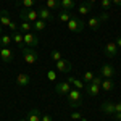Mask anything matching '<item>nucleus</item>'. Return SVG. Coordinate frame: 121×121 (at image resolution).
Segmentation results:
<instances>
[{"label": "nucleus", "instance_id": "1", "mask_svg": "<svg viewBox=\"0 0 121 121\" xmlns=\"http://www.w3.org/2000/svg\"><path fill=\"white\" fill-rule=\"evenodd\" d=\"M21 55H23V58H24V61L26 63H29V65H34L36 61H39V53L36 48H31V47H23L21 48Z\"/></svg>", "mask_w": 121, "mask_h": 121}, {"label": "nucleus", "instance_id": "2", "mask_svg": "<svg viewBox=\"0 0 121 121\" xmlns=\"http://www.w3.org/2000/svg\"><path fill=\"white\" fill-rule=\"evenodd\" d=\"M66 97H68V105L71 108H78L82 105V95H81V91H78V89H71Z\"/></svg>", "mask_w": 121, "mask_h": 121}, {"label": "nucleus", "instance_id": "3", "mask_svg": "<svg viewBox=\"0 0 121 121\" xmlns=\"http://www.w3.org/2000/svg\"><path fill=\"white\" fill-rule=\"evenodd\" d=\"M84 26H86V23H84L82 19L76 18V16H71V19L66 23V28L69 29V32H74V34H78V32H82Z\"/></svg>", "mask_w": 121, "mask_h": 121}, {"label": "nucleus", "instance_id": "4", "mask_svg": "<svg viewBox=\"0 0 121 121\" xmlns=\"http://www.w3.org/2000/svg\"><path fill=\"white\" fill-rule=\"evenodd\" d=\"M23 42L26 47H31V48H37L39 47V36L37 32H26L23 34Z\"/></svg>", "mask_w": 121, "mask_h": 121}, {"label": "nucleus", "instance_id": "5", "mask_svg": "<svg viewBox=\"0 0 121 121\" xmlns=\"http://www.w3.org/2000/svg\"><path fill=\"white\" fill-rule=\"evenodd\" d=\"M19 18H21V21H29V23H34V21L39 18L37 10H32V8L21 10V11H19Z\"/></svg>", "mask_w": 121, "mask_h": 121}, {"label": "nucleus", "instance_id": "6", "mask_svg": "<svg viewBox=\"0 0 121 121\" xmlns=\"http://www.w3.org/2000/svg\"><path fill=\"white\" fill-rule=\"evenodd\" d=\"M100 76H102L103 79H113L115 76H116V69L113 68L112 65H103L100 66Z\"/></svg>", "mask_w": 121, "mask_h": 121}, {"label": "nucleus", "instance_id": "7", "mask_svg": "<svg viewBox=\"0 0 121 121\" xmlns=\"http://www.w3.org/2000/svg\"><path fill=\"white\" fill-rule=\"evenodd\" d=\"M55 66H56V71L61 73V74H68V73L71 71V63H69L68 60H65V58L55 61Z\"/></svg>", "mask_w": 121, "mask_h": 121}, {"label": "nucleus", "instance_id": "8", "mask_svg": "<svg viewBox=\"0 0 121 121\" xmlns=\"http://www.w3.org/2000/svg\"><path fill=\"white\" fill-rule=\"evenodd\" d=\"M73 89V86L68 82V81H63V82H58L55 86V92L58 94V95H61V97H65V95H68V92Z\"/></svg>", "mask_w": 121, "mask_h": 121}, {"label": "nucleus", "instance_id": "9", "mask_svg": "<svg viewBox=\"0 0 121 121\" xmlns=\"http://www.w3.org/2000/svg\"><path fill=\"white\" fill-rule=\"evenodd\" d=\"M37 15H39V18L44 19L45 23H52V21H53L52 10H48L47 7H39V8H37Z\"/></svg>", "mask_w": 121, "mask_h": 121}, {"label": "nucleus", "instance_id": "10", "mask_svg": "<svg viewBox=\"0 0 121 121\" xmlns=\"http://www.w3.org/2000/svg\"><path fill=\"white\" fill-rule=\"evenodd\" d=\"M103 55L107 56V58H115V56L118 55V47L115 42H108L107 45L103 47Z\"/></svg>", "mask_w": 121, "mask_h": 121}, {"label": "nucleus", "instance_id": "11", "mask_svg": "<svg viewBox=\"0 0 121 121\" xmlns=\"http://www.w3.org/2000/svg\"><path fill=\"white\" fill-rule=\"evenodd\" d=\"M0 58L5 63H11L13 61V52L10 50L8 47H0Z\"/></svg>", "mask_w": 121, "mask_h": 121}, {"label": "nucleus", "instance_id": "12", "mask_svg": "<svg viewBox=\"0 0 121 121\" xmlns=\"http://www.w3.org/2000/svg\"><path fill=\"white\" fill-rule=\"evenodd\" d=\"M84 89H86L87 95H91V97H97V95H99V92L102 91V89H100V86H95V84H92V82H87Z\"/></svg>", "mask_w": 121, "mask_h": 121}, {"label": "nucleus", "instance_id": "13", "mask_svg": "<svg viewBox=\"0 0 121 121\" xmlns=\"http://www.w3.org/2000/svg\"><path fill=\"white\" fill-rule=\"evenodd\" d=\"M29 82H31L29 74H26V73H18L16 74V84H18L19 87H26Z\"/></svg>", "mask_w": 121, "mask_h": 121}, {"label": "nucleus", "instance_id": "14", "mask_svg": "<svg viewBox=\"0 0 121 121\" xmlns=\"http://www.w3.org/2000/svg\"><path fill=\"white\" fill-rule=\"evenodd\" d=\"M100 110H102V113H105V115H113V113H115V103L110 102V100H107V102H103L102 105H100Z\"/></svg>", "mask_w": 121, "mask_h": 121}, {"label": "nucleus", "instance_id": "15", "mask_svg": "<svg viewBox=\"0 0 121 121\" xmlns=\"http://www.w3.org/2000/svg\"><path fill=\"white\" fill-rule=\"evenodd\" d=\"M66 81L73 86V89H78V91H81V89H84V87H86L84 81L78 79V78H73V76H68V79H66Z\"/></svg>", "mask_w": 121, "mask_h": 121}, {"label": "nucleus", "instance_id": "16", "mask_svg": "<svg viewBox=\"0 0 121 121\" xmlns=\"http://www.w3.org/2000/svg\"><path fill=\"white\" fill-rule=\"evenodd\" d=\"M40 118H42V113H40V110H37V108L29 110V113L26 115V120L28 121H40Z\"/></svg>", "mask_w": 121, "mask_h": 121}, {"label": "nucleus", "instance_id": "17", "mask_svg": "<svg viewBox=\"0 0 121 121\" xmlns=\"http://www.w3.org/2000/svg\"><path fill=\"white\" fill-rule=\"evenodd\" d=\"M11 40H13L19 48L24 47V42H23V32H21V31H15V32L11 34Z\"/></svg>", "mask_w": 121, "mask_h": 121}, {"label": "nucleus", "instance_id": "18", "mask_svg": "<svg viewBox=\"0 0 121 121\" xmlns=\"http://www.w3.org/2000/svg\"><path fill=\"white\" fill-rule=\"evenodd\" d=\"M10 23H11L10 13L7 10H0V24H2V26H8Z\"/></svg>", "mask_w": 121, "mask_h": 121}, {"label": "nucleus", "instance_id": "19", "mask_svg": "<svg viewBox=\"0 0 121 121\" xmlns=\"http://www.w3.org/2000/svg\"><path fill=\"white\" fill-rule=\"evenodd\" d=\"M74 7H76L74 0H60V8L61 10L71 11V10H74Z\"/></svg>", "mask_w": 121, "mask_h": 121}, {"label": "nucleus", "instance_id": "20", "mask_svg": "<svg viewBox=\"0 0 121 121\" xmlns=\"http://www.w3.org/2000/svg\"><path fill=\"white\" fill-rule=\"evenodd\" d=\"M45 28H47V23L44 21V19H40V18H37L34 23H32V29H34L36 32H40V31H44Z\"/></svg>", "mask_w": 121, "mask_h": 121}, {"label": "nucleus", "instance_id": "21", "mask_svg": "<svg viewBox=\"0 0 121 121\" xmlns=\"http://www.w3.org/2000/svg\"><path fill=\"white\" fill-rule=\"evenodd\" d=\"M100 89H103L105 92H110L115 89V82H113V79H103L102 84H100Z\"/></svg>", "mask_w": 121, "mask_h": 121}, {"label": "nucleus", "instance_id": "22", "mask_svg": "<svg viewBox=\"0 0 121 121\" xmlns=\"http://www.w3.org/2000/svg\"><path fill=\"white\" fill-rule=\"evenodd\" d=\"M92 3H89V2H84L82 5H79V8H78V11H79V15H87V13H89V11H91V10H92Z\"/></svg>", "mask_w": 121, "mask_h": 121}, {"label": "nucleus", "instance_id": "23", "mask_svg": "<svg viewBox=\"0 0 121 121\" xmlns=\"http://www.w3.org/2000/svg\"><path fill=\"white\" fill-rule=\"evenodd\" d=\"M87 24H89V28L92 29V31H99V29H100V26H102V23L99 21V18H97V16L91 18L89 21H87Z\"/></svg>", "mask_w": 121, "mask_h": 121}, {"label": "nucleus", "instance_id": "24", "mask_svg": "<svg viewBox=\"0 0 121 121\" xmlns=\"http://www.w3.org/2000/svg\"><path fill=\"white\" fill-rule=\"evenodd\" d=\"M18 31H21L23 34L31 32V31H32V23H29V21H23V23L18 26Z\"/></svg>", "mask_w": 121, "mask_h": 121}, {"label": "nucleus", "instance_id": "25", "mask_svg": "<svg viewBox=\"0 0 121 121\" xmlns=\"http://www.w3.org/2000/svg\"><path fill=\"white\" fill-rule=\"evenodd\" d=\"M71 13L69 11H66V10H60V13H58V19L61 21V23H68L69 19H71Z\"/></svg>", "mask_w": 121, "mask_h": 121}, {"label": "nucleus", "instance_id": "26", "mask_svg": "<svg viewBox=\"0 0 121 121\" xmlns=\"http://www.w3.org/2000/svg\"><path fill=\"white\" fill-rule=\"evenodd\" d=\"M11 44V36L10 34H2L0 36V47H10Z\"/></svg>", "mask_w": 121, "mask_h": 121}, {"label": "nucleus", "instance_id": "27", "mask_svg": "<svg viewBox=\"0 0 121 121\" xmlns=\"http://www.w3.org/2000/svg\"><path fill=\"white\" fill-rule=\"evenodd\" d=\"M45 7L48 10H60V0H47Z\"/></svg>", "mask_w": 121, "mask_h": 121}, {"label": "nucleus", "instance_id": "28", "mask_svg": "<svg viewBox=\"0 0 121 121\" xmlns=\"http://www.w3.org/2000/svg\"><path fill=\"white\" fill-rule=\"evenodd\" d=\"M36 2H37V0H19L16 5H21V7H24V8H32V7L36 5Z\"/></svg>", "mask_w": 121, "mask_h": 121}, {"label": "nucleus", "instance_id": "29", "mask_svg": "<svg viewBox=\"0 0 121 121\" xmlns=\"http://www.w3.org/2000/svg\"><path fill=\"white\" fill-rule=\"evenodd\" d=\"M94 76H95V74H94L92 71H86V73H82V81L86 84H87V82H92Z\"/></svg>", "mask_w": 121, "mask_h": 121}, {"label": "nucleus", "instance_id": "30", "mask_svg": "<svg viewBox=\"0 0 121 121\" xmlns=\"http://www.w3.org/2000/svg\"><path fill=\"white\" fill-rule=\"evenodd\" d=\"M100 7H102V10H110L113 7V3H112V0H100Z\"/></svg>", "mask_w": 121, "mask_h": 121}, {"label": "nucleus", "instance_id": "31", "mask_svg": "<svg viewBox=\"0 0 121 121\" xmlns=\"http://www.w3.org/2000/svg\"><path fill=\"white\" fill-rule=\"evenodd\" d=\"M50 58H52V61H58V60H61L63 56H61V52H60V50H52Z\"/></svg>", "mask_w": 121, "mask_h": 121}, {"label": "nucleus", "instance_id": "32", "mask_svg": "<svg viewBox=\"0 0 121 121\" xmlns=\"http://www.w3.org/2000/svg\"><path fill=\"white\" fill-rule=\"evenodd\" d=\"M47 79H48L50 82H53V81L56 79V73L52 71V69H48V71H47Z\"/></svg>", "mask_w": 121, "mask_h": 121}, {"label": "nucleus", "instance_id": "33", "mask_svg": "<svg viewBox=\"0 0 121 121\" xmlns=\"http://www.w3.org/2000/svg\"><path fill=\"white\" fill-rule=\"evenodd\" d=\"M102 81H103V78L100 74H95L94 76V79H92V84H95V86H100L102 84Z\"/></svg>", "mask_w": 121, "mask_h": 121}, {"label": "nucleus", "instance_id": "34", "mask_svg": "<svg viewBox=\"0 0 121 121\" xmlns=\"http://www.w3.org/2000/svg\"><path fill=\"white\" fill-rule=\"evenodd\" d=\"M97 18H99L100 23H105V21H108V13H107V11H103V13H100Z\"/></svg>", "mask_w": 121, "mask_h": 121}, {"label": "nucleus", "instance_id": "35", "mask_svg": "<svg viewBox=\"0 0 121 121\" xmlns=\"http://www.w3.org/2000/svg\"><path fill=\"white\" fill-rule=\"evenodd\" d=\"M8 28H10V31H11V32H15V31H18V24L11 21V23L8 24Z\"/></svg>", "mask_w": 121, "mask_h": 121}, {"label": "nucleus", "instance_id": "36", "mask_svg": "<svg viewBox=\"0 0 121 121\" xmlns=\"http://www.w3.org/2000/svg\"><path fill=\"white\" fill-rule=\"evenodd\" d=\"M81 113H71V120H81Z\"/></svg>", "mask_w": 121, "mask_h": 121}, {"label": "nucleus", "instance_id": "37", "mask_svg": "<svg viewBox=\"0 0 121 121\" xmlns=\"http://www.w3.org/2000/svg\"><path fill=\"white\" fill-rule=\"evenodd\" d=\"M112 116H113V118H115L116 121H121V113H120V112H115Z\"/></svg>", "mask_w": 121, "mask_h": 121}, {"label": "nucleus", "instance_id": "38", "mask_svg": "<svg viewBox=\"0 0 121 121\" xmlns=\"http://www.w3.org/2000/svg\"><path fill=\"white\" fill-rule=\"evenodd\" d=\"M115 112H120V113H121V100L115 103Z\"/></svg>", "mask_w": 121, "mask_h": 121}, {"label": "nucleus", "instance_id": "39", "mask_svg": "<svg viewBox=\"0 0 121 121\" xmlns=\"http://www.w3.org/2000/svg\"><path fill=\"white\" fill-rule=\"evenodd\" d=\"M40 121H52V118H50L48 115H42V118H40Z\"/></svg>", "mask_w": 121, "mask_h": 121}, {"label": "nucleus", "instance_id": "40", "mask_svg": "<svg viewBox=\"0 0 121 121\" xmlns=\"http://www.w3.org/2000/svg\"><path fill=\"white\" fill-rule=\"evenodd\" d=\"M115 44H116V47H118V48H121V36H118V37H116V42H115Z\"/></svg>", "mask_w": 121, "mask_h": 121}, {"label": "nucleus", "instance_id": "41", "mask_svg": "<svg viewBox=\"0 0 121 121\" xmlns=\"http://www.w3.org/2000/svg\"><path fill=\"white\" fill-rule=\"evenodd\" d=\"M113 5H116V7H121V0H112Z\"/></svg>", "mask_w": 121, "mask_h": 121}, {"label": "nucleus", "instance_id": "42", "mask_svg": "<svg viewBox=\"0 0 121 121\" xmlns=\"http://www.w3.org/2000/svg\"><path fill=\"white\" fill-rule=\"evenodd\" d=\"M86 2H89V3H92V5H94V3H95L97 0H86Z\"/></svg>", "mask_w": 121, "mask_h": 121}, {"label": "nucleus", "instance_id": "43", "mask_svg": "<svg viewBox=\"0 0 121 121\" xmlns=\"http://www.w3.org/2000/svg\"><path fill=\"white\" fill-rule=\"evenodd\" d=\"M18 121H28V120H26V118H21V120H18Z\"/></svg>", "mask_w": 121, "mask_h": 121}, {"label": "nucleus", "instance_id": "44", "mask_svg": "<svg viewBox=\"0 0 121 121\" xmlns=\"http://www.w3.org/2000/svg\"><path fill=\"white\" fill-rule=\"evenodd\" d=\"M2 34H3V32H2V24H0V36H2Z\"/></svg>", "mask_w": 121, "mask_h": 121}, {"label": "nucleus", "instance_id": "45", "mask_svg": "<svg viewBox=\"0 0 121 121\" xmlns=\"http://www.w3.org/2000/svg\"><path fill=\"white\" fill-rule=\"evenodd\" d=\"M11 2H15V3H18V2H19V0H11Z\"/></svg>", "mask_w": 121, "mask_h": 121}]
</instances>
